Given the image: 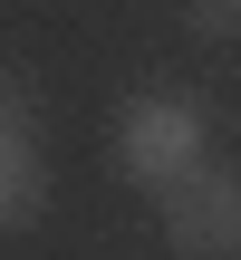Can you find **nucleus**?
<instances>
[{"label": "nucleus", "instance_id": "obj_2", "mask_svg": "<svg viewBox=\"0 0 241 260\" xmlns=\"http://www.w3.org/2000/svg\"><path fill=\"white\" fill-rule=\"evenodd\" d=\"M164 241L184 260H241V174L232 164H193L184 183H164Z\"/></svg>", "mask_w": 241, "mask_h": 260}, {"label": "nucleus", "instance_id": "obj_4", "mask_svg": "<svg viewBox=\"0 0 241 260\" xmlns=\"http://www.w3.org/2000/svg\"><path fill=\"white\" fill-rule=\"evenodd\" d=\"M193 29L203 39H241V0H193Z\"/></svg>", "mask_w": 241, "mask_h": 260}, {"label": "nucleus", "instance_id": "obj_1", "mask_svg": "<svg viewBox=\"0 0 241 260\" xmlns=\"http://www.w3.org/2000/svg\"><path fill=\"white\" fill-rule=\"evenodd\" d=\"M203 154H213V116L193 87H155L116 116V174L126 183H184Z\"/></svg>", "mask_w": 241, "mask_h": 260}, {"label": "nucleus", "instance_id": "obj_3", "mask_svg": "<svg viewBox=\"0 0 241 260\" xmlns=\"http://www.w3.org/2000/svg\"><path fill=\"white\" fill-rule=\"evenodd\" d=\"M39 212H48V154H39L29 116H10V106H0V241H10V232H29Z\"/></svg>", "mask_w": 241, "mask_h": 260}]
</instances>
